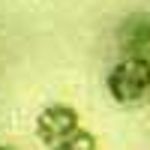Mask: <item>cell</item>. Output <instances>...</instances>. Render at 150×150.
Masks as SVG:
<instances>
[{
    "mask_svg": "<svg viewBox=\"0 0 150 150\" xmlns=\"http://www.w3.org/2000/svg\"><path fill=\"white\" fill-rule=\"evenodd\" d=\"M0 150H15V147H6V144H0Z\"/></svg>",
    "mask_w": 150,
    "mask_h": 150,
    "instance_id": "cell-5",
    "label": "cell"
},
{
    "mask_svg": "<svg viewBox=\"0 0 150 150\" xmlns=\"http://www.w3.org/2000/svg\"><path fill=\"white\" fill-rule=\"evenodd\" d=\"M105 90L117 105H141L150 99V60L120 57L105 72Z\"/></svg>",
    "mask_w": 150,
    "mask_h": 150,
    "instance_id": "cell-1",
    "label": "cell"
},
{
    "mask_svg": "<svg viewBox=\"0 0 150 150\" xmlns=\"http://www.w3.org/2000/svg\"><path fill=\"white\" fill-rule=\"evenodd\" d=\"M117 45L123 57H147L150 60V15H129L117 27Z\"/></svg>",
    "mask_w": 150,
    "mask_h": 150,
    "instance_id": "cell-3",
    "label": "cell"
},
{
    "mask_svg": "<svg viewBox=\"0 0 150 150\" xmlns=\"http://www.w3.org/2000/svg\"><path fill=\"white\" fill-rule=\"evenodd\" d=\"M51 150H99V141H96V135L90 132V129H78V132H72L69 138H63L57 147H51Z\"/></svg>",
    "mask_w": 150,
    "mask_h": 150,
    "instance_id": "cell-4",
    "label": "cell"
},
{
    "mask_svg": "<svg viewBox=\"0 0 150 150\" xmlns=\"http://www.w3.org/2000/svg\"><path fill=\"white\" fill-rule=\"evenodd\" d=\"M81 129V114L78 108L69 105V102H48L39 114H36V123H33V132L48 150L57 147L63 138H69L72 132Z\"/></svg>",
    "mask_w": 150,
    "mask_h": 150,
    "instance_id": "cell-2",
    "label": "cell"
}]
</instances>
